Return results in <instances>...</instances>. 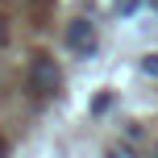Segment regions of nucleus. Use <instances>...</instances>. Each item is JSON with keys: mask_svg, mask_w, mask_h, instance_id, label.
<instances>
[{"mask_svg": "<svg viewBox=\"0 0 158 158\" xmlns=\"http://www.w3.org/2000/svg\"><path fill=\"white\" fill-rule=\"evenodd\" d=\"M0 154H4V137H0Z\"/></svg>", "mask_w": 158, "mask_h": 158, "instance_id": "39448f33", "label": "nucleus"}, {"mask_svg": "<svg viewBox=\"0 0 158 158\" xmlns=\"http://www.w3.org/2000/svg\"><path fill=\"white\" fill-rule=\"evenodd\" d=\"M63 87V71L54 58H33L29 63V92L33 96H54Z\"/></svg>", "mask_w": 158, "mask_h": 158, "instance_id": "f257e3e1", "label": "nucleus"}, {"mask_svg": "<svg viewBox=\"0 0 158 158\" xmlns=\"http://www.w3.org/2000/svg\"><path fill=\"white\" fill-rule=\"evenodd\" d=\"M8 42V29H4V17H0V46Z\"/></svg>", "mask_w": 158, "mask_h": 158, "instance_id": "20e7f679", "label": "nucleus"}, {"mask_svg": "<svg viewBox=\"0 0 158 158\" xmlns=\"http://www.w3.org/2000/svg\"><path fill=\"white\" fill-rule=\"evenodd\" d=\"M142 71H146V75H158V54H146V63H142Z\"/></svg>", "mask_w": 158, "mask_h": 158, "instance_id": "7ed1b4c3", "label": "nucleus"}, {"mask_svg": "<svg viewBox=\"0 0 158 158\" xmlns=\"http://www.w3.org/2000/svg\"><path fill=\"white\" fill-rule=\"evenodd\" d=\"M67 46L71 50H96V25L92 21H71L67 25Z\"/></svg>", "mask_w": 158, "mask_h": 158, "instance_id": "f03ea898", "label": "nucleus"}]
</instances>
